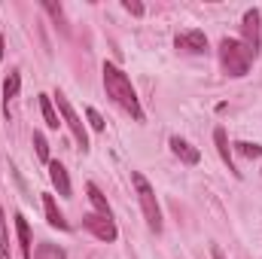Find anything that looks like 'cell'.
Segmentation results:
<instances>
[{
  "mask_svg": "<svg viewBox=\"0 0 262 259\" xmlns=\"http://www.w3.org/2000/svg\"><path fill=\"white\" fill-rule=\"evenodd\" d=\"M104 89H107V98L116 104V107H122L125 113H131V119H137V122H143V107H140V101H137V92H134V85H131V79L119 70L116 64H104Z\"/></svg>",
  "mask_w": 262,
  "mask_h": 259,
  "instance_id": "cell-1",
  "label": "cell"
},
{
  "mask_svg": "<svg viewBox=\"0 0 262 259\" xmlns=\"http://www.w3.org/2000/svg\"><path fill=\"white\" fill-rule=\"evenodd\" d=\"M131 183H134V192H137V201H140V210H143V220L149 226V232H162V207L156 201V192L152 186L146 183V177L140 171H131Z\"/></svg>",
  "mask_w": 262,
  "mask_h": 259,
  "instance_id": "cell-2",
  "label": "cell"
},
{
  "mask_svg": "<svg viewBox=\"0 0 262 259\" xmlns=\"http://www.w3.org/2000/svg\"><path fill=\"white\" fill-rule=\"evenodd\" d=\"M250 55H247V49H244V43L241 40H223L220 43V64L223 70L229 73V76H247L250 73Z\"/></svg>",
  "mask_w": 262,
  "mask_h": 259,
  "instance_id": "cell-3",
  "label": "cell"
},
{
  "mask_svg": "<svg viewBox=\"0 0 262 259\" xmlns=\"http://www.w3.org/2000/svg\"><path fill=\"white\" fill-rule=\"evenodd\" d=\"M241 34H244V40H241V43H244L247 55H250V58H259V52H262V12L256 9V6L244 12Z\"/></svg>",
  "mask_w": 262,
  "mask_h": 259,
  "instance_id": "cell-4",
  "label": "cell"
},
{
  "mask_svg": "<svg viewBox=\"0 0 262 259\" xmlns=\"http://www.w3.org/2000/svg\"><path fill=\"white\" fill-rule=\"evenodd\" d=\"M55 104H58V113H61L64 125L70 128V134H73L76 146H79V149L85 153V149H89V131H85V125H82V119L76 116V110L70 107V101H67L64 92H55Z\"/></svg>",
  "mask_w": 262,
  "mask_h": 259,
  "instance_id": "cell-5",
  "label": "cell"
},
{
  "mask_svg": "<svg viewBox=\"0 0 262 259\" xmlns=\"http://www.w3.org/2000/svg\"><path fill=\"white\" fill-rule=\"evenodd\" d=\"M82 226H85V229H89V232H92L98 241H107V244H110V241H116V235H119V232H116V223H113V217L85 213V217H82Z\"/></svg>",
  "mask_w": 262,
  "mask_h": 259,
  "instance_id": "cell-6",
  "label": "cell"
},
{
  "mask_svg": "<svg viewBox=\"0 0 262 259\" xmlns=\"http://www.w3.org/2000/svg\"><path fill=\"white\" fill-rule=\"evenodd\" d=\"M174 46L183 49V52H192V55H204L207 52V37H204V31H186L174 40Z\"/></svg>",
  "mask_w": 262,
  "mask_h": 259,
  "instance_id": "cell-7",
  "label": "cell"
},
{
  "mask_svg": "<svg viewBox=\"0 0 262 259\" xmlns=\"http://www.w3.org/2000/svg\"><path fill=\"white\" fill-rule=\"evenodd\" d=\"M171 153H174L183 165H198V162H201V153H198L189 140H183V137H177V134L171 137Z\"/></svg>",
  "mask_w": 262,
  "mask_h": 259,
  "instance_id": "cell-8",
  "label": "cell"
},
{
  "mask_svg": "<svg viewBox=\"0 0 262 259\" xmlns=\"http://www.w3.org/2000/svg\"><path fill=\"white\" fill-rule=\"evenodd\" d=\"M43 210H46V220H49V226H52V229H61V232H70V223L64 220V213L58 210L55 198H52L49 192H43Z\"/></svg>",
  "mask_w": 262,
  "mask_h": 259,
  "instance_id": "cell-9",
  "label": "cell"
},
{
  "mask_svg": "<svg viewBox=\"0 0 262 259\" xmlns=\"http://www.w3.org/2000/svg\"><path fill=\"white\" fill-rule=\"evenodd\" d=\"M49 180L61 198H70V177H67V168L61 162H49Z\"/></svg>",
  "mask_w": 262,
  "mask_h": 259,
  "instance_id": "cell-10",
  "label": "cell"
},
{
  "mask_svg": "<svg viewBox=\"0 0 262 259\" xmlns=\"http://www.w3.org/2000/svg\"><path fill=\"white\" fill-rule=\"evenodd\" d=\"M15 232H18V247H21V259H34L31 250V226L21 213H15Z\"/></svg>",
  "mask_w": 262,
  "mask_h": 259,
  "instance_id": "cell-11",
  "label": "cell"
},
{
  "mask_svg": "<svg viewBox=\"0 0 262 259\" xmlns=\"http://www.w3.org/2000/svg\"><path fill=\"white\" fill-rule=\"evenodd\" d=\"M213 140H216V153H220V159H223V165L235 174V177H241L238 171H235V162H232V149H229V137H226V131L216 128L213 131Z\"/></svg>",
  "mask_w": 262,
  "mask_h": 259,
  "instance_id": "cell-12",
  "label": "cell"
},
{
  "mask_svg": "<svg viewBox=\"0 0 262 259\" xmlns=\"http://www.w3.org/2000/svg\"><path fill=\"white\" fill-rule=\"evenodd\" d=\"M18 89H21V73L12 70L6 79H3V98H6V113H9V101L18 98Z\"/></svg>",
  "mask_w": 262,
  "mask_h": 259,
  "instance_id": "cell-13",
  "label": "cell"
},
{
  "mask_svg": "<svg viewBox=\"0 0 262 259\" xmlns=\"http://www.w3.org/2000/svg\"><path fill=\"white\" fill-rule=\"evenodd\" d=\"M85 192H89V201L95 204V213H101V217H113V213H110V204H107V198L101 195V189H98L95 183H89V186H85Z\"/></svg>",
  "mask_w": 262,
  "mask_h": 259,
  "instance_id": "cell-14",
  "label": "cell"
},
{
  "mask_svg": "<svg viewBox=\"0 0 262 259\" xmlns=\"http://www.w3.org/2000/svg\"><path fill=\"white\" fill-rule=\"evenodd\" d=\"M43 9L52 15V21L61 28V34H70V25H67V15L64 9H61V3H52V0H43Z\"/></svg>",
  "mask_w": 262,
  "mask_h": 259,
  "instance_id": "cell-15",
  "label": "cell"
},
{
  "mask_svg": "<svg viewBox=\"0 0 262 259\" xmlns=\"http://www.w3.org/2000/svg\"><path fill=\"white\" fill-rule=\"evenodd\" d=\"M40 110H43V119H46L49 128H58V125H61V122H58V113H55V104H52L49 95H40Z\"/></svg>",
  "mask_w": 262,
  "mask_h": 259,
  "instance_id": "cell-16",
  "label": "cell"
},
{
  "mask_svg": "<svg viewBox=\"0 0 262 259\" xmlns=\"http://www.w3.org/2000/svg\"><path fill=\"white\" fill-rule=\"evenodd\" d=\"M34 259H67V253H64V247H58V244H52V241H43V244L37 247Z\"/></svg>",
  "mask_w": 262,
  "mask_h": 259,
  "instance_id": "cell-17",
  "label": "cell"
},
{
  "mask_svg": "<svg viewBox=\"0 0 262 259\" xmlns=\"http://www.w3.org/2000/svg\"><path fill=\"white\" fill-rule=\"evenodd\" d=\"M34 149H37V159H40V162H46V165L52 162V159H49V143H46L43 131H34Z\"/></svg>",
  "mask_w": 262,
  "mask_h": 259,
  "instance_id": "cell-18",
  "label": "cell"
},
{
  "mask_svg": "<svg viewBox=\"0 0 262 259\" xmlns=\"http://www.w3.org/2000/svg\"><path fill=\"white\" fill-rule=\"evenodd\" d=\"M0 259H9V232H6V217L0 207Z\"/></svg>",
  "mask_w": 262,
  "mask_h": 259,
  "instance_id": "cell-19",
  "label": "cell"
},
{
  "mask_svg": "<svg viewBox=\"0 0 262 259\" xmlns=\"http://www.w3.org/2000/svg\"><path fill=\"white\" fill-rule=\"evenodd\" d=\"M235 149H238L244 159H259V156H262V146H259V143H247V140L235 143Z\"/></svg>",
  "mask_w": 262,
  "mask_h": 259,
  "instance_id": "cell-20",
  "label": "cell"
},
{
  "mask_svg": "<svg viewBox=\"0 0 262 259\" xmlns=\"http://www.w3.org/2000/svg\"><path fill=\"white\" fill-rule=\"evenodd\" d=\"M85 116H89V125H92L95 131H104V119H101V113H98L95 107H89V110H85Z\"/></svg>",
  "mask_w": 262,
  "mask_h": 259,
  "instance_id": "cell-21",
  "label": "cell"
},
{
  "mask_svg": "<svg viewBox=\"0 0 262 259\" xmlns=\"http://www.w3.org/2000/svg\"><path fill=\"white\" fill-rule=\"evenodd\" d=\"M122 6L128 9L131 15H143V3L140 0H122Z\"/></svg>",
  "mask_w": 262,
  "mask_h": 259,
  "instance_id": "cell-22",
  "label": "cell"
},
{
  "mask_svg": "<svg viewBox=\"0 0 262 259\" xmlns=\"http://www.w3.org/2000/svg\"><path fill=\"white\" fill-rule=\"evenodd\" d=\"M210 253H213V259H226V256H223V250H220V247H213Z\"/></svg>",
  "mask_w": 262,
  "mask_h": 259,
  "instance_id": "cell-23",
  "label": "cell"
},
{
  "mask_svg": "<svg viewBox=\"0 0 262 259\" xmlns=\"http://www.w3.org/2000/svg\"><path fill=\"white\" fill-rule=\"evenodd\" d=\"M3 49H6V43H3V37H0V61H3Z\"/></svg>",
  "mask_w": 262,
  "mask_h": 259,
  "instance_id": "cell-24",
  "label": "cell"
}]
</instances>
